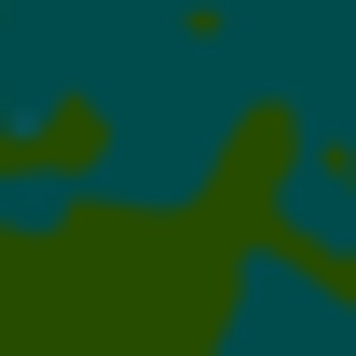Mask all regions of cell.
Here are the masks:
<instances>
[{
    "instance_id": "cell-1",
    "label": "cell",
    "mask_w": 356,
    "mask_h": 356,
    "mask_svg": "<svg viewBox=\"0 0 356 356\" xmlns=\"http://www.w3.org/2000/svg\"><path fill=\"white\" fill-rule=\"evenodd\" d=\"M83 233H96V206H83L69 151H0V261H69Z\"/></svg>"
}]
</instances>
